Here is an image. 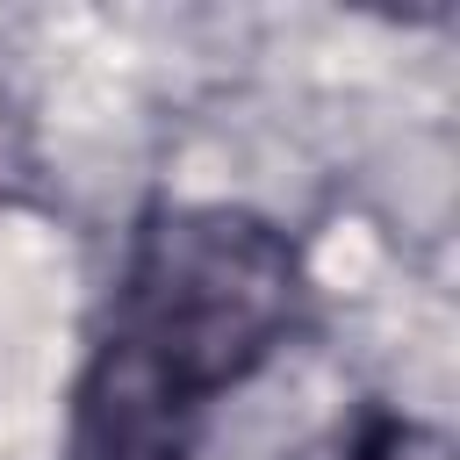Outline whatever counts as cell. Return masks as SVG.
<instances>
[{
    "label": "cell",
    "mask_w": 460,
    "mask_h": 460,
    "mask_svg": "<svg viewBox=\"0 0 460 460\" xmlns=\"http://www.w3.org/2000/svg\"><path fill=\"white\" fill-rule=\"evenodd\" d=\"M302 244L230 201L151 208L72 388L65 460H187L230 388L302 323Z\"/></svg>",
    "instance_id": "6da1fadb"
},
{
    "label": "cell",
    "mask_w": 460,
    "mask_h": 460,
    "mask_svg": "<svg viewBox=\"0 0 460 460\" xmlns=\"http://www.w3.org/2000/svg\"><path fill=\"white\" fill-rule=\"evenodd\" d=\"M338 460H453V453H446L438 431H424V424H410L395 410H367L359 431L338 446Z\"/></svg>",
    "instance_id": "7a4b0ae2"
}]
</instances>
